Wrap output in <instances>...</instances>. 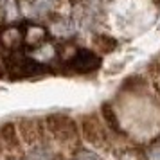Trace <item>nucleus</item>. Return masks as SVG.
Returning a JSON list of instances; mask_svg holds the SVG:
<instances>
[{
    "instance_id": "nucleus-1",
    "label": "nucleus",
    "mask_w": 160,
    "mask_h": 160,
    "mask_svg": "<svg viewBox=\"0 0 160 160\" xmlns=\"http://www.w3.org/2000/svg\"><path fill=\"white\" fill-rule=\"evenodd\" d=\"M45 128L43 130L51 135L52 138H56L58 142H72L78 138V124L72 117L61 115V113H52V115L45 117Z\"/></svg>"
},
{
    "instance_id": "nucleus-2",
    "label": "nucleus",
    "mask_w": 160,
    "mask_h": 160,
    "mask_svg": "<svg viewBox=\"0 0 160 160\" xmlns=\"http://www.w3.org/2000/svg\"><path fill=\"white\" fill-rule=\"evenodd\" d=\"M65 67L76 74H88L101 67V56H97L90 49H79L74 52V56L67 61Z\"/></svg>"
},
{
    "instance_id": "nucleus-3",
    "label": "nucleus",
    "mask_w": 160,
    "mask_h": 160,
    "mask_svg": "<svg viewBox=\"0 0 160 160\" xmlns=\"http://www.w3.org/2000/svg\"><path fill=\"white\" fill-rule=\"evenodd\" d=\"M79 130L83 138L90 142L95 148H101V146L106 144V131L101 126V122L97 121L95 115H85L81 117V122H79Z\"/></svg>"
},
{
    "instance_id": "nucleus-4",
    "label": "nucleus",
    "mask_w": 160,
    "mask_h": 160,
    "mask_svg": "<svg viewBox=\"0 0 160 160\" xmlns=\"http://www.w3.org/2000/svg\"><path fill=\"white\" fill-rule=\"evenodd\" d=\"M16 131L20 133V138H22L25 144L34 146L38 144V140L42 138V131H43V126L38 122V121H32V119H20Z\"/></svg>"
},
{
    "instance_id": "nucleus-5",
    "label": "nucleus",
    "mask_w": 160,
    "mask_h": 160,
    "mask_svg": "<svg viewBox=\"0 0 160 160\" xmlns=\"http://www.w3.org/2000/svg\"><path fill=\"white\" fill-rule=\"evenodd\" d=\"M11 70H15L18 78H27V76H34V74L45 72V67L36 61L34 58H27V56H20L15 63L11 65Z\"/></svg>"
},
{
    "instance_id": "nucleus-6",
    "label": "nucleus",
    "mask_w": 160,
    "mask_h": 160,
    "mask_svg": "<svg viewBox=\"0 0 160 160\" xmlns=\"http://www.w3.org/2000/svg\"><path fill=\"white\" fill-rule=\"evenodd\" d=\"M0 142L4 146V149H9V151H15L16 148L20 149L18 131L13 122H4L0 126Z\"/></svg>"
},
{
    "instance_id": "nucleus-7",
    "label": "nucleus",
    "mask_w": 160,
    "mask_h": 160,
    "mask_svg": "<svg viewBox=\"0 0 160 160\" xmlns=\"http://www.w3.org/2000/svg\"><path fill=\"white\" fill-rule=\"evenodd\" d=\"M101 115H102V119H104V124H106L113 133L122 135L124 131H122V128H121V122H119V115H117V112L113 110V106H112L110 102H102Z\"/></svg>"
},
{
    "instance_id": "nucleus-8",
    "label": "nucleus",
    "mask_w": 160,
    "mask_h": 160,
    "mask_svg": "<svg viewBox=\"0 0 160 160\" xmlns=\"http://www.w3.org/2000/svg\"><path fill=\"white\" fill-rule=\"evenodd\" d=\"M22 40H23V29H20V27H8L0 34V42L8 49H16L22 43Z\"/></svg>"
},
{
    "instance_id": "nucleus-9",
    "label": "nucleus",
    "mask_w": 160,
    "mask_h": 160,
    "mask_svg": "<svg viewBox=\"0 0 160 160\" xmlns=\"http://www.w3.org/2000/svg\"><path fill=\"white\" fill-rule=\"evenodd\" d=\"M29 160H54V155L45 146H34L29 153Z\"/></svg>"
},
{
    "instance_id": "nucleus-10",
    "label": "nucleus",
    "mask_w": 160,
    "mask_h": 160,
    "mask_svg": "<svg viewBox=\"0 0 160 160\" xmlns=\"http://www.w3.org/2000/svg\"><path fill=\"white\" fill-rule=\"evenodd\" d=\"M95 45H97L102 52H112L117 47V42L113 38H108V36H97L95 38Z\"/></svg>"
},
{
    "instance_id": "nucleus-11",
    "label": "nucleus",
    "mask_w": 160,
    "mask_h": 160,
    "mask_svg": "<svg viewBox=\"0 0 160 160\" xmlns=\"http://www.w3.org/2000/svg\"><path fill=\"white\" fill-rule=\"evenodd\" d=\"M121 160H146V157L142 153H138L137 149H128V151L122 153Z\"/></svg>"
},
{
    "instance_id": "nucleus-12",
    "label": "nucleus",
    "mask_w": 160,
    "mask_h": 160,
    "mask_svg": "<svg viewBox=\"0 0 160 160\" xmlns=\"http://www.w3.org/2000/svg\"><path fill=\"white\" fill-rule=\"evenodd\" d=\"M146 160H160V144L151 146L148 151H146Z\"/></svg>"
},
{
    "instance_id": "nucleus-13",
    "label": "nucleus",
    "mask_w": 160,
    "mask_h": 160,
    "mask_svg": "<svg viewBox=\"0 0 160 160\" xmlns=\"http://www.w3.org/2000/svg\"><path fill=\"white\" fill-rule=\"evenodd\" d=\"M4 151H6V149H4V146H2V142H0V155H2Z\"/></svg>"
},
{
    "instance_id": "nucleus-14",
    "label": "nucleus",
    "mask_w": 160,
    "mask_h": 160,
    "mask_svg": "<svg viewBox=\"0 0 160 160\" xmlns=\"http://www.w3.org/2000/svg\"><path fill=\"white\" fill-rule=\"evenodd\" d=\"M11 160H23V158H11Z\"/></svg>"
}]
</instances>
